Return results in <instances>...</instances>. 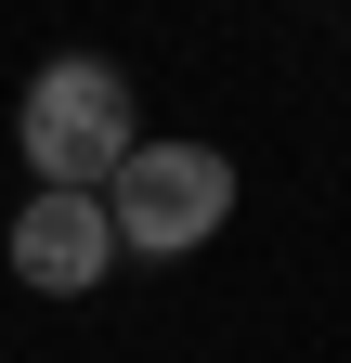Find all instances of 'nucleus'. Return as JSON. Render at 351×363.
Wrapping results in <instances>:
<instances>
[{"label":"nucleus","mask_w":351,"mask_h":363,"mask_svg":"<svg viewBox=\"0 0 351 363\" xmlns=\"http://www.w3.org/2000/svg\"><path fill=\"white\" fill-rule=\"evenodd\" d=\"M14 143L39 169V195H104V182L130 169V143H144V117H130V78L104 52H53L26 78V104H14Z\"/></svg>","instance_id":"1"},{"label":"nucleus","mask_w":351,"mask_h":363,"mask_svg":"<svg viewBox=\"0 0 351 363\" xmlns=\"http://www.w3.org/2000/svg\"><path fill=\"white\" fill-rule=\"evenodd\" d=\"M104 220H117V259H195L208 234L234 220V156L222 143H130V169L104 182Z\"/></svg>","instance_id":"2"},{"label":"nucleus","mask_w":351,"mask_h":363,"mask_svg":"<svg viewBox=\"0 0 351 363\" xmlns=\"http://www.w3.org/2000/svg\"><path fill=\"white\" fill-rule=\"evenodd\" d=\"M0 259H14V286H39V298H92L117 272V220H104V195H26Z\"/></svg>","instance_id":"3"}]
</instances>
